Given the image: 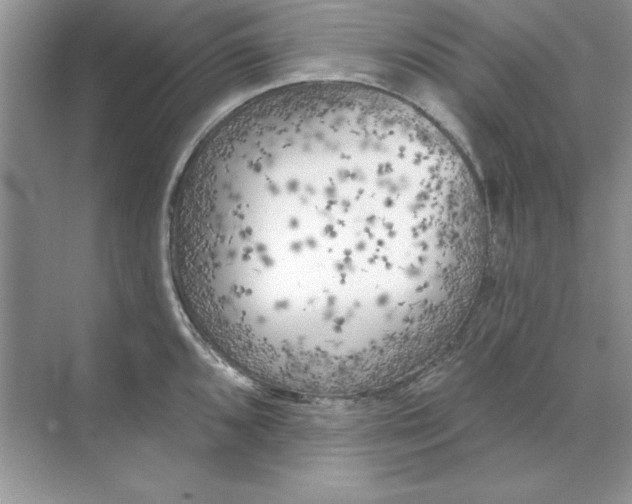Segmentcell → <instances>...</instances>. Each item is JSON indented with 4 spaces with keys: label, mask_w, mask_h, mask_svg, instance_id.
<instances>
[{
    "label": "cell",
    "mask_w": 632,
    "mask_h": 504,
    "mask_svg": "<svg viewBox=\"0 0 632 504\" xmlns=\"http://www.w3.org/2000/svg\"><path fill=\"white\" fill-rule=\"evenodd\" d=\"M450 240L415 141L366 113L311 106L243 122L183 168L165 258L177 306L211 354L330 378L398 349Z\"/></svg>",
    "instance_id": "cell-1"
}]
</instances>
